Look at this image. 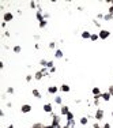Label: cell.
<instances>
[{
  "instance_id": "7bdbcfd3",
  "label": "cell",
  "mask_w": 113,
  "mask_h": 128,
  "mask_svg": "<svg viewBox=\"0 0 113 128\" xmlns=\"http://www.w3.org/2000/svg\"><path fill=\"white\" fill-rule=\"evenodd\" d=\"M0 68H1V70L4 68V63H3V61H0Z\"/></svg>"
},
{
  "instance_id": "ee69618b",
  "label": "cell",
  "mask_w": 113,
  "mask_h": 128,
  "mask_svg": "<svg viewBox=\"0 0 113 128\" xmlns=\"http://www.w3.org/2000/svg\"><path fill=\"white\" fill-rule=\"evenodd\" d=\"M45 128H54L52 124H48V125H45Z\"/></svg>"
},
{
  "instance_id": "277c9868",
  "label": "cell",
  "mask_w": 113,
  "mask_h": 128,
  "mask_svg": "<svg viewBox=\"0 0 113 128\" xmlns=\"http://www.w3.org/2000/svg\"><path fill=\"white\" fill-rule=\"evenodd\" d=\"M104 116H105V112H104L102 109H97L95 115H94V119H95L97 121H101V120L104 119Z\"/></svg>"
},
{
  "instance_id": "836d02e7",
  "label": "cell",
  "mask_w": 113,
  "mask_h": 128,
  "mask_svg": "<svg viewBox=\"0 0 113 128\" xmlns=\"http://www.w3.org/2000/svg\"><path fill=\"white\" fill-rule=\"evenodd\" d=\"M54 72H56V67H53V68L49 70V74H54Z\"/></svg>"
},
{
  "instance_id": "4fadbf2b",
  "label": "cell",
  "mask_w": 113,
  "mask_h": 128,
  "mask_svg": "<svg viewBox=\"0 0 113 128\" xmlns=\"http://www.w3.org/2000/svg\"><path fill=\"white\" fill-rule=\"evenodd\" d=\"M91 94L93 95H101V94H102V91H101V89H99V87H97V86H95V87H93V89H91Z\"/></svg>"
},
{
  "instance_id": "ba28073f",
  "label": "cell",
  "mask_w": 113,
  "mask_h": 128,
  "mask_svg": "<svg viewBox=\"0 0 113 128\" xmlns=\"http://www.w3.org/2000/svg\"><path fill=\"white\" fill-rule=\"evenodd\" d=\"M68 112H70L68 105H61V106H60V115H61V116H67Z\"/></svg>"
},
{
  "instance_id": "b9f144b4",
  "label": "cell",
  "mask_w": 113,
  "mask_h": 128,
  "mask_svg": "<svg viewBox=\"0 0 113 128\" xmlns=\"http://www.w3.org/2000/svg\"><path fill=\"white\" fill-rule=\"evenodd\" d=\"M4 35H5V37H10L11 34H10V31H4Z\"/></svg>"
},
{
  "instance_id": "d6a6232c",
  "label": "cell",
  "mask_w": 113,
  "mask_h": 128,
  "mask_svg": "<svg viewBox=\"0 0 113 128\" xmlns=\"http://www.w3.org/2000/svg\"><path fill=\"white\" fill-rule=\"evenodd\" d=\"M49 48H50V49H54V48H56V42H54V41L49 42Z\"/></svg>"
},
{
  "instance_id": "f6af8a7d",
  "label": "cell",
  "mask_w": 113,
  "mask_h": 128,
  "mask_svg": "<svg viewBox=\"0 0 113 128\" xmlns=\"http://www.w3.org/2000/svg\"><path fill=\"white\" fill-rule=\"evenodd\" d=\"M93 23H94V25H95V26H98V27H99V23H98L97 21H93Z\"/></svg>"
},
{
  "instance_id": "ffe728a7",
  "label": "cell",
  "mask_w": 113,
  "mask_h": 128,
  "mask_svg": "<svg viewBox=\"0 0 113 128\" xmlns=\"http://www.w3.org/2000/svg\"><path fill=\"white\" fill-rule=\"evenodd\" d=\"M12 52H14V53H16V55H18V53H21V52H22V46H19V45H15V46L12 48Z\"/></svg>"
},
{
  "instance_id": "cb8c5ba5",
  "label": "cell",
  "mask_w": 113,
  "mask_h": 128,
  "mask_svg": "<svg viewBox=\"0 0 113 128\" xmlns=\"http://www.w3.org/2000/svg\"><path fill=\"white\" fill-rule=\"evenodd\" d=\"M65 120H67V121H68V120H74V113H72L71 110L67 113V116H65Z\"/></svg>"
},
{
  "instance_id": "d590c367",
  "label": "cell",
  "mask_w": 113,
  "mask_h": 128,
  "mask_svg": "<svg viewBox=\"0 0 113 128\" xmlns=\"http://www.w3.org/2000/svg\"><path fill=\"white\" fill-rule=\"evenodd\" d=\"M94 106H99V100H94Z\"/></svg>"
},
{
  "instance_id": "c3c4849f",
  "label": "cell",
  "mask_w": 113,
  "mask_h": 128,
  "mask_svg": "<svg viewBox=\"0 0 113 128\" xmlns=\"http://www.w3.org/2000/svg\"><path fill=\"white\" fill-rule=\"evenodd\" d=\"M112 117H113V110H112Z\"/></svg>"
},
{
  "instance_id": "e575fe53",
  "label": "cell",
  "mask_w": 113,
  "mask_h": 128,
  "mask_svg": "<svg viewBox=\"0 0 113 128\" xmlns=\"http://www.w3.org/2000/svg\"><path fill=\"white\" fill-rule=\"evenodd\" d=\"M0 26H1V29H5V26H7V22H4V21H3V22H1V25H0Z\"/></svg>"
},
{
  "instance_id": "83f0119b",
  "label": "cell",
  "mask_w": 113,
  "mask_h": 128,
  "mask_svg": "<svg viewBox=\"0 0 113 128\" xmlns=\"http://www.w3.org/2000/svg\"><path fill=\"white\" fill-rule=\"evenodd\" d=\"M54 67V63L52 60H48V64H46V68H49V70H50V68H53Z\"/></svg>"
},
{
  "instance_id": "44dd1931",
  "label": "cell",
  "mask_w": 113,
  "mask_h": 128,
  "mask_svg": "<svg viewBox=\"0 0 113 128\" xmlns=\"http://www.w3.org/2000/svg\"><path fill=\"white\" fill-rule=\"evenodd\" d=\"M40 71L42 72L44 76H48V75H49V68H46V67H42L41 70H40Z\"/></svg>"
},
{
  "instance_id": "8992f818",
  "label": "cell",
  "mask_w": 113,
  "mask_h": 128,
  "mask_svg": "<svg viewBox=\"0 0 113 128\" xmlns=\"http://www.w3.org/2000/svg\"><path fill=\"white\" fill-rule=\"evenodd\" d=\"M14 19V14L12 12H4L3 14V21L4 22H11Z\"/></svg>"
},
{
  "instance_id": "ac0fdd59",
  "label": "cell",
  "mask_w": 113,
  "mask_h": 128,
  "mask_svg": "<svg viewBox=\"0 0 113 128\" xmlns=\"http://www.w3.org/2000/svg\"><path fill=\"white\" fill-rule=\"evenodd\" d=\"M67 125L70 128H75L76 127V120L75 119H74V120H68V121H67Z\"/></svg>"
},
{
  "instance_id": "7dc6e473",
  "label": "cell",
  "mask_w": 113,
  "mask_h": 128,
  "mask_svg": "<svg viewBox=\"0 0 113 128\" xmlns=\"http://www.w3.org/2000/svg\"><path fill=\"white\" fill-rule=\"evenodd\" d=\"M63 128H70V127H68V125H67V124H65V125H63Z\"/></svg>"
},
{
  "instance_id": "60d3db41",
  "label": "cell",
  "mask_w": 113,
  "mask_h": 128,
  "mask_svg": "<svg viewBox=\"0 0 113 128\" xmlns=\"http://www.w3.org/2000/svg\"><path fill=\"white\" fill-rule=\"evenodd\" d=\"M109 14H112V15H113V6L109 7Z\"/></svg>"
},
{
  "instance_id": "ab89813d",
  "label": "cell",
  "mask_w": 113,
  "mask_h": 128,
  "mask_svg": "<svg viewBox=\"0 0 113 128\" xmlns=\"http://www.w3.org/2000/svg\"><path fill=\"white\" fill-rule=\"evenodd\" d=\"M97 18H98V19H104V14H98Z\"/></svg>"
},
{
  "instance_id": "f1b7e54d",
  "label": "cell",
  "mask_w": 113,
  "mask_h": 128,
  "mask_svg": "<svg viewBox=\"0 0 113 128\" xmlns=\"http://www.w3.org/2000/svg\"><path fill=\"white\" fill-rule=\"evenodd\" d=\"M37 7H38V3H36V1H30V8L34 10V8H37Z\"/></svg>"
},
{
  "instance_id": "8d00e7d4",
  "label": "cell",
  "mask_w": 113,
  "mask_h": 128,
  "mask_svg": "<svg viewBox=\"0 0 113 128\" xmlns=\"http://www.w3.org/2000/svg\"><path fill=\"white\" fill-rule=\"evenodd\" d=\"M99 127H101V125H99L98 123H94V124H93V128H99Z\"/></svg>"
},
{
  "instance_id": "603a6c76",
  "label": "cell",
  "mask_w": 113,
  "mask_h": 128,
  "mask_svg": "<svg viewBox=\"0 0 113 128\" xmlns=\"http://www.w3.org/2000/svg\"><path fill=\"white\" fill-rule=\"evenodd\" d=\"M104 19H105L106 22H109V21H112V19H113V15L108 12V14H105V15H104Z\"/></svg>"
},
{
  "instance_id": "484cf974",
  "label": "cell",
  "mask_w": 113,
  "mask_h": 128,
  "mask_svg": "<svg viewBox=\"0 0 113 128\" xmlns=\"http://www.w3.org/2000/svg\"><path fill=\"white\" fill-rule=\"evenodd\" d=\"M99 38V35H98V33H91V37H90V41H97V40Z\"/></svg>"
},
{
  "instance_id": "e0dca14e",
  "label": "cell",
  "mask_w": 113,
  "mask_h": 128,
  "mask_svg": "<svg viewBox=\"0 0 113 128\" xmlns=\"http://www.w3.org/2000/svg\"><path fill=\"white\" fill-rule=\"evenodd\" d=\"M42 78H44V75L41 71H37V72L34 74V79H36V80H41Z\"/></svg>"
},
{
  "instance_id": "3957f363",
  "label": "cell",
  "mask_w": 113,
  "mask_h": 128,
  "mask_svg": "<svg viewBox=\"0 0 113 128\" xmlns=\"http://www.w3.org/2000/svg\"><path fill=\"white\" fill-rule=\"evenodd\" d=\"M33 109V106L30 105V104H25V105L21 106V112L23 113V115H27V113H30Z\"/></svg>"
},
{
  "instance_id": "f546056e",
  "label": "cell",
  "mask_w": 113,
  "mask_h": 128,
  "mask_svg": "<svg viewBox=\"0 0 113 128\" xmlns=\"http://www.w3.org/2000/svg\"><path fill=\"white\" fill-rule=\"evenodd\" d=\"M14 93H15L14 87H7V94H14Z\"/></svg>"
},
{
  "instance_id": "7402d4cb",
  "label": "cell",
  "mask_w": 113,
  "mask_h": 128,
  "mask_svg": "<svg viewBox=\"0 0 113 128\" xmlns=\"http://www.w3.org/2000/svg\"><path fill=\"white\" fill-rule=\"evenodd\" d=\"M38 26H40V29H45L46 26H48V21L45 19V21H42V22H40L38 23Z\"/></svg>"
},
{
  "instance_id": "4316f807",
  "label": "cell",
  "mask_w": 113,
  "mask_h": 128,
  "mask_svg": "<svg viewBox=\"0 0 113 128\" xmlns=\"http://www.w3.org/2000/svg\"><path fill=\"white\" fill-rule=\"evenodd\" d=\"M46 64H48V60H45V59H41V60H40V66H41V67H46Z\"/></svg>"
},
{
  "instance_id": "d4e9b609",
  "label": "cell",
  "mask_w": 113,
  "mask_h": 128,
  "mask_svg": "<svg viewBox=\"0 0 113 128\" xmlns=\"http://www.w3.org/2000/svg\"><path fill=\"white\" fill-rule=\"evenodd\" d=\"M32 127L33 128H45V125H44L42 123H34Z\"/></svg>"
},
{
  "instance_id": "9c48e42d",
  "label": "cell",
  "mask_w": 113,
  "mask_h": 128,
  "mask_svg": "<svg viewBox=\"0 0 113 128\" xmlns=\"http://www.w3.org/2000/svg\"><path fill=\"white\" fill-rule=\"evenodd\" d=\"M110 98H112V95L109 94L108 91H105V93H102V94H101V100H104L105 102H109V101H110Z\"/></svg>"
},
{
  "instance_id": "816d5d0a",
  "label": "cell",
  "mask_w": 113,
  "mask_h": 128,
  "mask_svg": "<svg viewBox=\"0 0 113 128\" xmlns=\"http://www.w3.org/2000/svg\"><path fill=\"white\" fill-rule=\"evenodd\" d=\"M30 128H33V127H30Z\"/></svg>"
},
{
  "instance_id": "74e56055",
  "label": "cell",
  "mask_w": 113,
  "mask_h": 128,
  "mask_svg": "<svg viewBox=\"0 0 113 128\" xmlns=\"http://www.w3.org/2000/svg\"><path fill=\"white\" fill-rule=\"evenodd\" d=\"M110 127H112V125H110L109 123H105V124H104V128H110Z\"/></svg>"
},
{
  "instance_id": "d6986e66",
  "label": "cell",
  "mask_w": 113,
  "mask_h": 128,
  "mask_svg": "<svg viewBox=\"0 0 113 128\" xmlns=\"http://www.w3.org/2000/svg\"><path fill=\"white\" fill-rule=\"evenodd\" d=\"M32 94H33V97H36V98H41V93H40V90H37V89H33Z\"/></svg>"
},
{
  "instance_id": "7a4b0ae2",
  "label": "cell",
  "mask_w": 113,
  "mask_h": 128,
  "mask_svg": "<svg viewBox=\"0 0 113 128\" xmlns=\"http://www.w3.org/2000/svg\"><path fill=\"white\" fill-rule=\"evenodd\" d=\"M52 115V125H59V124H61V117L59 116V115H56V113H50Z\"/></svg>"
},
{
  "instance_id": "f35d334b",
  "label": "cell",
  "mask_w": 113,
  "mask_h": 128,
  "mask_svg": "<svg viewBox=\"0 0 113 128\" xmlns=\"http://www.w3.org/2000/svg\"><path fill=\"white\" fill-rule=\"evenodd\" d=\"M49 17H50V15H49L48 12H44V18H45V19H48Z\"/></svg>"
},
{
  "instance_id": "bcb514c9",
  "label": "cell",
  "mask_w": 113,
  "mask_h": 128,
  "mask_svg": "<svg viewBox=\"0 0 113 128\" xmlns=\"http://www.w3.org/2000/svg\"><path fill=\"white\" fill-rule=\"evenodd\" d=\"M5 128H15V127H14V125H12V124H10V125H8V127H5Z\"/></svg>"
},
{
  "instance_id": "52a82bcc",
  "label": "cell",
  "mask_w": 113,
  "mask_h": 128,
  "mask_svg": "<svg viewBox=\"0 0 113 128\" xmlns=\"http://www.w3.org/2000/svg\"><path fill=\"white\" fill-rule=\"evenodd\" d=\"M42 109L45 113H53V106H52V104H49V102L42 106Z\"/></svg>"
},
{
  "instance_id": "1f68e13d",
  "label": "cell",
  "mask_w": 113,
  "mask_h": 128,
  "mask_svg": "<svg viewBox=\"0 0 113 128\" xmlns=\"http://www.w3.org/2000/svg\"><path fill=\"white\" fill-rule=\"evenodd\" d=\"M33 78H34L33 75H26V78H25V79H26V82L29 83V82H32V79H33Z\"/></svg>"
},
{
  "instance_id": "2e32d148",
  "label": "cell",
  "mask_w": 113,
  "mask_h": 128,
  "mask_svg": "<svg viewBox=\"0 0 113 128\" xmlns=\"http://www.w3.org/2000/svg\"><path fill=\"white\" fill-rule=\"evenodd\" d=\"M79 124L81 125H87L89 124V117H81L79 119Z\"/></svg>"
},
{
  "instance_id": "9a60e30c",
  "label": "cell",
  "mask_w": 113,
  "mask_h": 128,
  "mask_svg": "<svg viewBox=\"0 0 113 128\" xmlns=\"http://www.w3.org/2000/svg\"><path fill=\"white\" fill-rule=\"evenodd\" d=\"M54 104H57V105H63V98H61V95H54Z\"/></svg>"
},
{
  "instance_id": "7c38bea8",
  "label": "cell",
  "mask_w": 113,
  "mask_h": 128,
  "mask_svg": "<svg viewBox=\"0 0 113 128\" xmlns=\"http://www.w3.org/2000/svg\"><path fill=\"white\" fill-rule=\"evenodd\" d=\"M36 19L38 21V23L42 22V21H45V18H44V14H42V12H40V11H37V12H36Z\"/></svg>"
},
{
  "instance_id": "5bb4252c",
  "label": "cell",
  "mask_w": 113,
  "mask_h": 128,
  "mask_svg": "<svg viewBox=\"0 0 113 128\" xmlns=\"http://www.w3.org/2000/svg\"><path fill=\"white\" fill-rule=\"evenodd\" d=\"M63 56H64V53H63V50L61 49L54 50V57H56V59H63Z\"/></svg>"
},
{
  "instance_id": "f907efd6",
  "label": "cell",
  "mask_w": 113,
  "mask_h": 128,
  "mask_svg": "<svg viewBox=\"0 0 113 128\" xmlns=\"http://www.w3.org/2000/svg\"><path fill=\"white\" fill-rule=\"evenodd\" d=\"M99 128H104V127H99Z\"/></svg>"
},
{
  "instance_id": "5b68a950",
  "label": "cell",
  "mask_w": 113,
  "mask_h": 128,
  "mask_svg": "<svg viewBox=\"0 0 113 128\" xmlns=\"http://www.w3.org/2000/svg\"><path fill=\"white\" fill-rule=\"evenodd\" d=\"M59 90H60V89L57 87V86H56V84H50V86L48 87V93H49V94H52V95H56Z\"/></svg>"
},
{
  "instance_id": "8fae6325",
  "label": "cell",
  "mask_w": 113,
  "mask_h": 128,
  "mask_svg": "<svg viewBox=\"0 0 113 128\" xmlns=\"http://www.w3.org/2000/svg\"><path fill=\"white\" fill-rule=\"evenodd\" d=\"M70 90H71V87H70V84H61L60 86V91H63V93H70Z\"/></svg>"
},
{
  "instance_id": "4dcf8cb0",
  "label": "cell",
  "mask_w": 113,
  "mask_h": 128,
  "mask_svg": "<svg viewBox=\"0 0 113 128\" xmlns=\"http://www.w3.org/2000/svg\"><path fill=\"white\" fill-rule=\"evenodd\" d=\"M108 93H109V94H110V95L113 97V84H110V86L108 87Z\"/></svg>"
},
{
  "instance_id": "681fc988",
  "label": "cell",
  "mask_w": 113,
  "mask_h": 128,
  "mask_svg": "<svg viewBox=\"0 0 113 128\" xmlns=\"http://www.w3.org/2000/svg\"><path fill=\"white\" fill-rule=\"evenodd\" d=\"M110 6H113V1H112V4H110Z\"/></svg>"
},
{
  "instance_id": "6da1fadb",
  "label": "cell",
  "mask_w": 113,
  "mask_h": 128,
  "mask_svg": "<svg viewBox=\"0 0 113 128\" xmlns=\"http://www.w3.org/2000/svg\"><path fill=\"white\" fill-rule=\"evenodd\" d=\"M98 35H99V40H106L110 37V31L109 30H104V29H101L99 31H98Z\"/></svg>"
},
{
  "instance_id": "30bf717a",
  "label": "cell",
  "mask_w": 113,
  "mask_h": 128,
  "mask_svg": "<svg viewBox=\"0 0 113 128\" xmlns=\"http://www.w3.org/2000/svg\"><path fill=\"white\" fill-rule=\"evenodd\" d=\"M81 37L83 40H90V37H91V33L89 31V30H83L82 31V34H81Z\"/></svg>"
}]
</instances>
